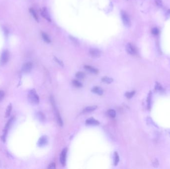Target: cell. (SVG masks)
Here are the masks:
<instances>
[{
  "instance_id": "cell-1",
  "label": "cell",
  "mask_w": 170,
  "mask_h": 169,
  "mask_svg": "<svg viewBox=\"0 0 170 169\" xmlns=\"http://www.w3.org/2000/svg\"><path fill=\"white\" fill-rule=\"evenodd\" d=\"M29 102L33 105H37L39 102V98L35 89H31L28 93Z\"/></svg>"
},
{
  "instance_id": "cell-2",
  "label": "cell",
  "mask_w": 170,
  "mask_h": 169,
  "mask_svg": "<svg viewBox=\"0 0 170 169\" xmlns=\"http://www.w3.org/2000/svg\"><path fill=\"white\" fill-rule=\"evenodd\" d=\"M9 52L8 50H4L1 55L0 58V65L3 66L5 65L9 61Z\"/></svg>"
},
{
  "instance_id": "cell-3",
  "label": "cell",
  "mask_w": 170,
  "mask_h": 169,
  "mask_svg": "<svg viewBox=\"0 0 170 169\" xmlns=\"http://www.w3.org/2000/svg\"><path fill=\"white\" fill-rule=\"evenodd\" d=\"M121 16L124 24L127 27H129L131 25V21L127 13L124 11H122Z\"/></svg>"
},
{
  "instance_id": "cell-4",
  "label": "cell",
  "mask_w": 170,
  "mask_h": 169,
  "mask_svg": "<svg viewBox=\"0 0 170 169\" xmlns=\"http://www.w3.org/2000/svg\"><path fill=\"white\" fill-rule=\"evenodd\" d=\"M126 50L127 53L131 55H135L137 53L136 47L133 44L131 43H129L126 45Z\"/></svg>"
},
{
  "instance_id": "cell-5",
  "label": "cell",
  "mask_w": 170,
  "mask_h": 169,
  "mask_svg": "<svg viewBox=\"0 0 170 169\" xmlns=\"http://www.w3.org/2000/svg\"><path fill=\"white\" fill-rule=\"evenodd\" d=\"M32 68V64L30 62L25 63L22 67V71L24 73H29Z\"/></svg>"
},
{
  "instance_id": "cell-6",
  "label": "cell",
  "mask_w": 170,
  "mask_h": 169,
  "mask_svg": "<svg viewBox=\"0 0 170 169\" xmlns=\"http://www.w3.org/2000/svg\"><path fill=\"white\" fill-rule=\"evenodd\" d=\"M67 151V148L64 149L62 150V152L61 153V155H60V163H61V164L63 166H65V163H66V159Z\"/></svg>"
},
{
  "instance_id": "cell-7",
  "label": "cell",
  "mask_w": 170,
  "mask_h": 169,
  "mask_svg": "<svg viewBox=\"0 0 170 169\" xmlns=\"http://www.w3.org/2000/svg\"><path fill=\"white\" fill-rule=\"evenodd\" d=\"M90 55L93 58H99L101 55L100 51L96 48H92L89 51Z\"/></svg>"
},
{
  "instance_id": "cell-8",
  "label": "cell",
  "mask_w": 170,
  "mask_h": 169,
  "mask_svg": "<svg viewBox=\"0 0 170 169\" xmlns=\"http://www.w3.org/2000/svg\"><path fill=\"white\" fill-rule=\"evenodd\" d=\"M41 15L43 18L47 20L48 22H51V20L48 11L46 8H43L41 10Z\"/></svg>"
},
{
  "instance_id": "cell-9",
  "label": "cell",
  "mask_w": 170,
  "mask_h": 169,
  "mask_svg": "<svg viewBox=\"0 0 170 169\" xmlns=\"http://www.w3.org/2000/svg\"><path fill=\"white\" fill-rule=\"evenodd\" d=\"M52 103H53V106L54 107V110L55 111V114H56V118H57V120L58 121V122L59 123V124L60 125V126H62L63 125V121L61 119V117L59 114V113L58 111V110L56 109V107L55 106V105L54 104V101H53V99H52V100H51Z\"/></svg>"
},
{
  "instance_id": "cell-10",
  "label": "cell",
  "mask_w": 170,
  "mask_h": 169,
  "mask_svg": "<svg viewBox=\"0 0 170 169\" xmlns=\"http://www.w3.org/2000/svg\"><path fill=\"white\" fill-rule=\"evenodd\" d=\"M48 142V138L46 136H41L38 141V145L39 147H43L46 145Z\"/></svg>"
},
{
  "instance_id": "cell-11",
  "label": "cell",
  "mask_w": 170,
  "mask_h": 169,
  "mask_svg": "<svg viewBox=\"0 0 170 169\" xmlns=\"http://www.w3.org/2000/svg\"><path fill=\"white\" fill-rule=\"evenodd\" d=\"M13 121V118L12 119H11L9 121H8L7 123L6 124V126L5 127V128H4V134H3V135L2 136V139H3V141H5L6 140V135H7V132H8V130L10 126V125L12 123Z\"/></svg>"
},
{
  "instance_id": "cell-12",
  "label": "cell",
  "mask_w": 170,
  "mask_h": 169,
  "mask_svg": "<svg viewBox=\"0 0 170 169\" xmlns=\"http://www.w3.org/2000/svg\"><path fill=\"white\" fill-rule=\"evenodd\" d=\"M86 123L88 124H90V125H98L99 124V122L98 121L95 120L94 118H90L87 120L86 121Z\"/></svg>"
},
{
  "instance_id": "cell-13",
  "label": "cell",
  "mask_w": 170,
  "mask_h": 169,
  "mask_svg": "<svg viewBox=\"0 0 170 169\" xmlns=\"http://www.w3.org/2000/svg\"><path fill=\"white\" fill-rule=\"evenodd\" d=\"M92 91L93 92H94L95 93H96L99 95H101L103 94V90L99 87H95L93 88L92 89Z\"/></svg>"
},
{
  "instance_id": "cell-14",
  "label": "cell",
  "mask_w": 170,
  "mask_h": 169,
  "mask_svg": "<svg viewBox=\"0 0 170 169\" xmlns=\"http://www.w3.org/2000/svg\"><path fill=\"white\" fill-rule=\"evenodd\" d=\"M85 69L86 70H87V71H88V72H90V73H98V71L97 69L90 66H85Z\"/></svg>"
},
{
  "instance_id": "cell-15",
  "label": "cell",
  "mask_w": 170,
  "mask_h": 169,
  "mask_svg": "<svg viewBox=\"0 0 170 169\" xmlns=\"http://www.w3.org/2000/svg\"><path fill=\"white\" fill-rule=\"evenodd\" d=\"M97 108V106H89L86 107L84 109L83 112L84 113H90L95 111Z\"/></svg>"
},
{
  "instance_id": "cell-16",
  "label": "cell",
  "mask_w": 170,
  "mask_h": 169,
  "mask_svg": "<svg viewBox=\"0 0 170 169\" xmlns=\"http://www.w3.org/2000/svg\"><path fill=\"white\" fill-rule=\"evenodd\" d=\"M41 36H42V37L43 38V39L44 40V41L47 43H49L51 42V39L49 37L48 35L45 32H42L41 33Z\"/></svg>"
},
{
  "instance_id": "cell-17",
  "label": "cell",
  "mask_w": 170,
  "mask_h": 169,
  "mask_svg": "<svg viewBox=\"0 0 170 169\" xmlns=\"http://www.w3.org/2000/svg\"><path fill=\"white\" fill-rule=\"evenodd\" d=\"M101 80L103 82L107 83V84H110V83H112L113 82V81H114L112 78H111L110 77H107V76H104V77H102V79H101Z\"/></svg>"
},
{
  "instance_id": "cell-18",
  "label": "cell",
  "mask_w": 170,
  "mask_h": 169,
  "mask_svg": "<svg viewBox=\"0 0 170 169\" xmlns=\"http://www.w3.org/2000/svg\"><path fill=\"white\" fill-rule=\"evenodd\" d=\"M151 97H152V92L151 91H150L148 97L147 99V108L149 110L151 108Z\"/></svg>"
},
{
  "instance_id": "cell-19",
  "label": "cell",
  "mask_w": 170,
  "mask_h": 169,
  "mask_svg": "<svg viewBox=\"0 0 170 169\" xmlns=\"http://www.w3.org/2000/svg\"><path fill=\"white\" fill-rule=\"evenodd\" d=\"M120 161V157L117 152L115 153L114 155V164L115 166H117Z\"/></svg>"
},
{
  "instance_id": "cell-20",
  "label": "cell",
  "mask_w": 170,
  "mask_h": 169,
  "mask_svg": "<svg viewBox=\"0 0 170 169\" xmlns=\"http://www.w3.org/2000/svg\"><path fill=\"white\" fill-rule=\"evenodd\" d=\"M107 113H108V116L112 118H114L116 116V112L115 111V110L113 109L109 110L107 112Z\"/></svg>"
},
{
  "instance_id": "cell-21",
  "label": "cell",
  "mask_w": 170,
  "mask_h": 169,
  "mask_svg": "<svg viewBox=\"0 0 170 169\" xmlns=\"http://www.w3.org/2000/svg\"><path fill=\"white\" fill-rule=\"evenodd\" d=\"M37 118L40 121H44L45 120V117L44 115L41 112H38L37 113Z\"/></svg>"
},
{
  "instance_id": "cell-22",
  "label": "cell",
  "mask_w": 170,
  "mask_h": 169,
  "mask_svg": "<svg viewBox=\"0 0 170 169\" xmlns=\"http://www.w3.org/2000/svg\"><path fill=\"white\" fill-rule=\"evenodd\" d=\"M30 13L32 14L33 17L34 18V19L37 21V22H38V17L36 13V12L34 10H33V9H30Z\"/></svg>"
},
{
  "instance_id": "cell-23",
  "label": "cell",
  "mask_w": 170,
  "mask_h": 169,
  "mask_svg": "<svg viewBox=\"0 0 170 169\" xmlns=\"http://www.w3.org/2000/svg\"><path fill=\"white\" fill-rule=\"evenodd\" d=\"M12 109V105L10 104L8 106V107L7 108V110H6V116H5L6 118H8L10 116L11 113Z\"/></svg>"
},
{
  "instance_id": "cell-24",
  "label": "cell",
  "mask_w": 170,
  "mask_h": 169,
  "mask_svg": "<svg viewBox=\"0 0 170 169\" xmlns=\"http://www.w3.org/2000/svg\"><path fill=\"white\" fill-rule=\"evenodd\" d=\"M76 76L79 79H83L85 77V74L83 72H79L76 73Z\"/></svg>"
},
{
  "instance_id": "cell-25",
  "label": "cell",
  "mask_w": 170,
  "mask_h": 169,
  "mask_svg": "<svg viewBox=\"0 0 170 169\" xmlns=\"http://www.w3.org/2000/svg\"><path fill=\"white\" fill-rule=\"evenodd\" d=\"M73 84L74 85V86L76 87H81L82 86V84L81 83H80L79 81L77 80H74L72 82Z\"/></svg>"
},
{
  "instance_id": "cell-26",
  "label": "cell",
  "mask_w": 170,
  "mask_h": 169,
  "mask_svg": "<svg viewBox=\"0 0 170 169\" xmlns=\"http://www.w3.org/2000/svg\"><path fill=\"white\" fill-rule=\"evenodd\" d=\"M135 93V91H132V92H126L125 93V96L128 99H130L134 95Z\"/></svg>"
},
{
  "instance_id": "cell-27",
  "label": "cell",
  "mask_w": 170,
  "mask_h": 169,
  "mask_svg": "<svg viewBox=\"0 0 170 169\" xmlns=\"http://www.w3.org/2000/svg\"><path fill=\"white\" fill-rule=\"evenodd\" d=\"M152 33L155 35H157L159 33V30L157 27H154L152 29Z\"/></svg>"
},
{
  "instance_id": "cell-28",
  "label": "cell",
  "mask_w": 170,
  "mask_h": 169,
  "mask_svg": "<svg viewBox=\"0 0 170 169\" xmlns=\"http://www.w3.org/2000/svg\"><path fill=\"white\" fill-rule=\"evenodd\" d=\"M155 89L157 91H162L163 90V87H162V86L160 84V83H156V85H155Z\"/></svg>"
},
{
  "instance_id": "cell-29",
  "label": "cell",
  "mask_w": 170,
  "mask_h": 169,
  "mask_svg": "<svg viewBox=\"0 0 170 169\" xmlns=\"http://www.w3.org/2000/svg\"><path fill=\"white\" fill-rule=\"evenodd\" d=\"M70 38L71 40L73 42L74 44H78V43H79L78 41V40L75 37H74L73 36H70Z\"/></svg>"
},
{
  "instance_id": "cell-30",
  "label": "cell",
  "mask_w": 170,
  "mask_h": 169,
  "mask_svg": "<svg viewBox=\"0 0 170 169\" xmlns=\"http://www.w3.org/2000/svg\"><path fill=\"white\" fill-rule=\"evenodd\" d=\"M54 59H55V61H56L59 65H60L61 66H63V63H62V62L61 61H60V60H59L58 58H56V57L54 58Z\"/></svg>"
},
{
  "instance_id": "cell-31",
  "label": "cell",
  "mask_w": 170,
  "mask_h": 169,
  "mask_svg": "<svg viewBox=\"0 0 170 169\" xmlns=\"http://www.w3.org/2000/svg\"><path fill=\"white\" fill-rule=\"evenodd\" d=\"M155 3L157 6L159 7H161L162 6V0H155Z\"/></svg>"
},
{
  "instance_id": "cell-32",
  "label": "cell",
  "mask_w": 170,
  "mask_h": 169,
  "mask_svg": "<svg viewBox=\"0 0 170 169\" xmlns=\"http://www.w3.org/2000/svg\"><path fill=\"white\" fill-rule=\"evenodd\" d=\"M48 169H55V164L54 163L50 164L49 165Z\"/></svg>"
},
{
  "instance_id": "cell-33",
  "label": "cell",
  "mask_w": 170,
  "mask_h": 169,
  "mask_svg": "<svg viewBox=\"0 0 170 169\" xmlns=\"http://www.w3.org/2000/svg\"><path fill=\"white\" fill-rule=\"evenodd\" d=\"M4 96H5V93L4 91L0 90V101H1L4 98Z\"/></svg>"
},
{
  "instance_id": "cell-34",
  "label": "cell",
  "mask_w": 170,
  "mask_h": 169,
  "mask_svg": "<svg viewBox=\"0 0 170 169\" xmlns=\"http://www.w3.org/2000/svg\"><path fill=\"white\" fill-rule=\"evenodd\" d=\"M153 165L155 167H156V165H157L158 166L159 165V163H158V160H155V161H153Z\"/></svg>"
}]
</instances>
